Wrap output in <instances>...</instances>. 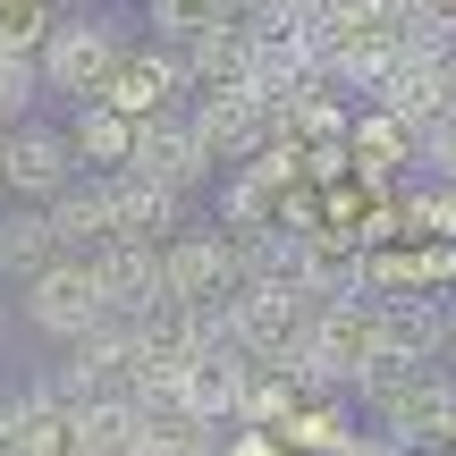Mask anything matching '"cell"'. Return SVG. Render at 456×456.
<instances>
[{
	"label": "cell",
	"instance_id": "1",
	"mask_svg": "<svg viewBox=\"0 0 456 456\" xmlns=\"http://www.w3.org/2000/svg\"><path fill=\"white\" fill-rule=\"evenodd\" d=\"M118 60H127V51H118L110 17H51V34L34 43V77H43L51 94H77V102L102 94Z\"/></svg>",
	"mask_w": 456,
	"mask_h": 456
},
{
	"label": "cell",
	"instance_id": "2",
	"mask_svg": "<svg viewBox=\"0 0 456 456\" xmlns=\"http://www.w3.org/2000/svg\"><path fill=\"white\" fill-rule=\"evenodd\" d=\"M26 322L43 330V338H60V346H77L85 330H102V322H110V305H102V288H94V271H85L77 254H60V262H43V271L26 279Z\"/></svg>",
	"mask_w": 456,
	"mask_h": 456
},
{
	"label": "cell",
	"instance_id": "21",
	"mask_svg": "<svg viewBox=\"0 0 456 456\" xmlns=\"http://www.w3.org/2000/svg\"><path fill=\"white\" fill-rule=\"evenodd\" d=\"M0 423H9V406H0Z\"/></svg>",
	"mask_w": 456,
	"mask_h": 456
},
{
	"label": "cell",
	"instance_id": "19",
	"mask_svg": "<svg viewBox=\"0 0 456 456\" xmlns=\"http://www.w3.org/2000/svg\"><path fill=\"white\" fill-rule=\"evenodd\" d=\"M152 17H161L169 34H203V26H228L237 0H152Z\"/></svg>",
	"mask_w": 456,
	"mask_h": 456
},
{
	"label": "cell",
	"instance_id": "13",
	"mask_svg": "<svg viewBox=\"0 0 456 456\" xmlns=\"http://www.w3.org/2000/svg\"><path fill=\"white\" fill-rule=\"evenodd\" d=\"M43 220H51V245H60V254H94V245H110V195H102V178L60 186Z\"/></svg>",
	"mask_w": 456,
	"mask_h": 456
},
{
	"label": "cell",
	"instance_id": "3",
	"mask_svg": "<svg viewBox=\"0 0 456 456\" xmlns=\"http://www.w3.org/2000/svg\"><path fill=\"white\" fill-rule=\"evenodd\" d=\"M186 135H195L203 161H245V152H262L279 135V110L254 85H220V94H203V110L186 118Z\"/></svg>",
	"mask_w": 456,
	"mask_h": 456
},
{
	"label": "cell",
	"instance_id": "14",
	"mask_svg": "<svg viewBox=\"0 0 456 456\" xmlns=\"http://www.w3.org/2000/svg\"><path fill=\"white\" fill-rule=\"evenodd\" d=\"M43 262H60L43 212H0V279H34Z\"/></svg>",
	"mask_w": 456,
	"mask_h": 456
},
{
	"label": "cell",
	"instance_id": "16",
	"mask_svg": "<svg viewBox=\"0 0 456 456\" xmlns=\"http://www.w3.org/2000/svg\"><path fill=\"white\" fill-rule=\"evenodd\" d=\"M68 144H77V161L118 169V161H127V144H135V118H118L110 102H85V110H77V127H68Z\"/></svg>",
	"mask_w": 456,
	"mask_h": 456
},
{
	"label": "cell",
	"instance_id": "18",
	"mask_svg": "<svg viewBox=\"0 0 456 456\" xmlns=\"http://www.w3.org/2000/svg\"><path fill=\"white\" fill-rule=\"evenodd\" d=\"M34 60L26 51H0V127H17V118H26V102H34Z\"/></svg>",
	"mask_w": 456,
	"mask_h": 456
},
{
	"label": "cell",
	"instance_id": "4",
	"mask_svg": "<svg viewBox=\"0 0 456 456\" xmlns=\"http://www.w3.org/2000/svg\"><path fill=\"white\" fill-rule=\"evenodd\" d=\"M237 288H245L237 279V237H161V296L212 313Z\"/></svg>",
	"mask_w": 456,
	"mask_h": 456
},
{
	"label": "cell",
	"instance_id": "8",
	"mask_svg": "<svg viewBox=\"0 0 456 456\" xmlns=\"http://www.w3.org/2000/svg\"><path fill=\"white\" fill-rule=\"evenodd\" d=\"M127 178H144V186H169V195H186V186L203 178V152H195V135H186V118H135V144H127Z\"/></svg>",
	"mask_w": 456,
	"mask_h": 456
},
{
	"label": "cell",
	"instance_id": "6",
	"mask_svg": "<svg viewBox=\"0 0 456 456\" xmlns=\"http://www.w3.org/2000/svg\"><path fill=\"white\" fill-rule=\"evenodd\" d=\"M372 85H380V102H389V118H406V127H431V118H448V102H456V68L440 60V51H397Z\"/></svg>",
	"mask_w": 456,
	"mask_h": 456
},
{
	"label": "cell",
	"instance_id": "15",
	"mask_svg": "<svg viewBox=\"0 0 456 456\" xmlns=\"http://www.w3.org/2000/svg\"><path fill=\"white\" fill-rule=\"evenodd\" d=\"M135 456H212V423H195L186 406H144Z\"/></svg>",
	"mask_w": 456,
	"mask_h": 456
},
{
	"label": "cell",
	"instance_id": "17",
	"mask_svg": "<svg viewBox=\"0 0 456 456\" xmlns=\"http://www.w3.org/2000/svg\"><path fill=\"white\" fill-rule=\"evenodd\" d=\"M43 34H51V9H43V0H0V51H26V60H34Z\"/></svg>",
	"mask_w": 456,
	"mask_h": 456
},
{
	"label": "cell",
	"instance_id": "9",
	"mask_svg": "<svg viewBox=\"0 0 456 456\" xmlns=\"http://www.w3.org/2000/svg\"><path fill=\"white\" fill-rule=\"evenodd\" d=\"M186 85V60H169V51H144V60H118L110 85H102L94 102H110L118 118H161V102Z\"/></svg>",
	"mask_w": 456,
	"mask_h": 456
},
{
	"label": "cell",
	"instance_id": "7",
	"mask_svg": "<svg viewBox=\"0 0 456 456\" xmlns=\"http://www.w3.org/2000/svg\"><path fill=\"white\" fill-rule=\"evenodd\" d=\"M85 271H94V288H102V305L110 313H144V305H161V245H135V237H110V245H94V254H77Z\"/></svg>",
	"mask_w": 456,
	"mask_h": 456
},
{
	"label": "cell",
	"instance_id": "5",
	"mask_svg": "<svg viewBox=\"0 0 456 456\" xmlns=\"http://www.w3.org/2000/svg\"><path fill=\"white\" fill-rule=\"evenodd\" d=\"M0 186H17L26 203H51L60 186H77V144L60 127H34V118L0 127Z\"/></svg>",
	"mask_w": 456,
	"mask_h": 456
},
{
	"label": "cell",
	"instance_id": "20",
	"mask_svg": "<svg viewBox=\"0 0 456 456\" xmlns=\"http://www.w3.org/2000/svg\"><path fill=\"white\" fill-rule=\"evenodd\" d=\"M423 144H431V161L456 178V118H431V127H423Z\"/></svg>",
	"mask_w": 456,
	"mask_h": 456
},
{
	"label": "cell",
	"instance_id": "10",
	"mask_svg": "<svg viewBox=\"0 0 456 456\" xmlns=\"http://www.w3.org/2000/svg\"><path fill=\"white\" fill-rule=\"evenodd\" d=\"M102 195H110V237L161 245L169 228H178V195H169V186H144V178H127V169H110Z\"/></svg>",
	"mask_w": 456,
	"mask_h": 456
},
{
	"label": "cell",
	"instance_id": "12",
	"mask_svg": "<svg viewBox=\"0 0 456 456\" xmlns=\"http://www.w3.org/2000/svg\"><path fill=\"white\" fill-rule=\"evenodd\" d=\"M245 60H254V17H228V26L186 34V77H195L203 94H220V85H245Z\"/></svg>",
	"mask_w": 456,
	"mask_h": 456
},
{
	"label": "cell",
	"instance_id": "11",
	"mask_svg": "<svg viewBox=\"0 0 456 456\" xmlns=\"http://www.w3.org/2000/svg\"><path fill=\"white\" fill-rule=\"evenodd\" d=\"M135 431H144L135 397H85L68 414V456H135Z\"/></svg>",
	"mask_w": 456,
	"mask_h": 456
}]
</instances>
